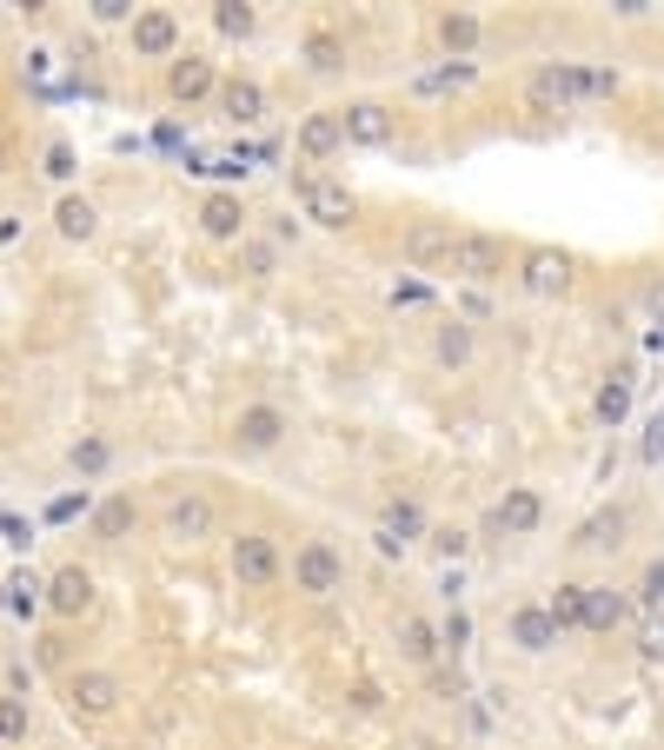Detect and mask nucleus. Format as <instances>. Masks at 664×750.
Wrapping results in <instances>:
<instances>
[{"label": "nucleus", "instance_id": "43", "mask_svg": "<svg viewBox=\"0 0 664 750\" xmlns=\"http://www.w3.org/2000/svg\"><path fill=\"white\" fill-rule=\"evenodd\" d=\"M0 538H7V545H33V525H27L20 512H7V518H0Z\"/></svg>", "mask_w": 664, "mask_h": 750}, {"label": "nucleus", "instance_id": "23", "mask_svg": "<svg viewBox=\"0 0 664 750\" xmlns=\"http://www.w3.org/2000/svg\"><path fill=\"white\" fill-rule=\"evenodd\" d=\"M619 538H625V512H619V505H612V512H599V518H585V525L572 532V545H579V552H605V545H619Z\"/></svg>", "mask_w": 664, "mask_h": 750}, {"label": "nucleus", "instance_id": "45", "mask_svg": "<svg viewBox=\"0 0 664 750\" xmlns=\"http://www.w3.org/2000/svg\"><path fill=\"white\" fill-rule=\"evenodd\" d=\"M426 299H432V292H426L419 279H406V286H392V306H426Z\"/></svg>", "mask_w": 664, "mask_h": 750}, {"label": "nucleus", "instance_id": "46", "mask_svg": "<svg viewBox=\"0 0 664 750\" xmlns=\"http://www.w3.org/2000/svg\"><path fill=\"white\" fill-rule=\"evenodd\" d=\"M639 651H645L652 665H664V625H645V638H639Z\"/></svg>", "mask_w": 664, "mask_h": 750}, {"label": "nucleus", "instance_id": "13", "mask_svg": "<svg viewBox=\"0 0 664 750\" xmlns=\"http://www.w3.org/2000/svg\"><path fill=\"white\" fill-rule=\"evenodd\" d=\"M286 439V412L279 405H246L239 419H233V445L239 452H273Z\"/></svg>", "mask_w": 664, "mask_h": 750}, {"label": "nucleus", "instance_id": "9", "mask_svg": "<svg viewBox=\"0 0 664 750\" xmlns=\"http://www.w3.org/2000/svg\"><path fill=\"white\" fill-rule=\"evenodd\" d=\"M213 525H219V512H213V499H206V492H180V499L166 505V538H180V545L213 538Z\"/></svg>", "mask_w": 664, "mask_h": 750}, {"label": "nucleus", "instance_id": "4", "mask_svg": "<svg viewBox=\"0 0 664 750\" xmlns=\"http://www.w3.org/2000/svg\"><path fill=\"white\" fill-rule=\"evenodd\" d=\"M525 100H532L539 113H565V106H579V100H585V66H572V60L539 66V73L525 80Z\"/></svg>", "mask_w": 664, "mask_h": 750}, {"label": "nucleus", "instance_id": "26", "mask_svg": "<svg viewBox=\"0 0 664 750\" xmlns=\"http://www.w3.org/2000/svg\"><path fill=\"white\" fill-rule=\"evenodd\" d=\"M40 605H47V578H33V572L20 565V572L7 578V612H20V618H33Z\"/></svg>", "mask_w": 664, "mask_h": 750}, {"label": "nucleus", "instance_id": "14", "mask_svg": "<svg viewBox=\"0 0 664 750\" xmlns=\"http://www.w3.org/2000/svg\"><path fill=\"white\" fill-rule=\"evenodd\" d=\"M492 525H499L505 538H532V532L545 525V499H539L532 485H512V492L499 499V512H492Z\"/></svg>", "mask_w": 664, "mask_h": 750}, {"label": "nucleus", "instance_id": "36", "mask_svg": "<svg viewBox=\"0 0 664 750\" xmlns=\"http://www.w3.org/2000/svg\"><path fill=\"white\" fill-rule=\"evenodd\" d=\"M27 738V698H0V744Z\"/></svg>", "mask_w": 664, "mask_h": 750}, {"label": "nucleus", "instance_id": "17", "mask_svg": "<svg viewBox=\"0 0 664 750\" xmlns=\"http://www.w3.org/2000/svg\"><path fill=\"white\" fill-rule=\"evenodd\" d=\"M559 638H565V631L552 625V612H545V605H519V612H512V645H519V651L545 658V651H552Z\"/></svg>", "mask_w": 664, "mask_h": 750}, {"label": "nucleus", "instance_id": "11", "mask_svg": "<svg viewBox=\"0 0 664 750\" xmlns=\"http://www.w3.org/2000/svg\"><path fill=\"white\" fill-rule=\"evenodd\" d=\"M47 612L86 618V612H93V572H86V565H60V572L47 578Z\"/></svg>", "mask_w": 664, "mask_h": 750}, {"label": "nucleus", "instance_id": "38", "mask_svg": "<svg viewBox=\"0 0 664 750\" xmlns=\"http://www.w3.org/2000/svg\"><path fill=\"white\" fill-rule=\"evenodd\" d=\"M86 505H93L86 492H67V499H53V505H47V518H53V525H67V518H80Z\"/></svg>", "mask_w": 664, "mask_h": 750}, {"label": "nucleus", "instance_id": "47", "mask_svg": "<svg viewBox=\"0 0 664 750\" xmlns=\"http://www.w3.org/2000/svg\"><path fill=\"white\" fill-rule=\"evenodd\" d=\"M126 13H133L126 0H93V20H126Z\"/></svg>", "mask_w": 664, "mask_h": 750}, {"label": "nucleus", "instance_id": "28", "mask_svg": "<svg viewBox=\"0 0 664 750\" xmlns=\"http://www.w3.org/2000/svg\"><path fill=\"white\" fill-rule=\"evenodd\" d=\"M592 405H599V419H605V425H625V412H632V379H625V372H619V379H605Z\"/></svg>", "mask_w": 664, "mask_h": 750}, {"label": "nucleus", "instance_id": "5", "mask_svg": "<svg viewBox=\"0 0 664 750\" xmlns=\"http://www.w3.org/2000/svg\"><path fill=\"white\" fill-rule=\"evenodd\" d=\"M505 239L499 233H459V246H452V273L459 279H472V286H492V279H505Z\"/></svg>", "mask_w": 664, "mask_h": 750}, {"label": "nucleus", "instance_id": "2", "mask_svg": "<svg viewBox=\"0 0 664 750\" xmlns=\"http://www.w3.org/2000/svg\"><path fill=\"white\" fill-rule=\"evenodd\" d=\"M293 592H306V598H333V592H346V558H339V545L306 538V545L293 552Z\"/></svg>", "mask_w": 664, "mask_h": 750}, {"label": "nucleus", "instance_id": "39", "mask_svg": "<svg viewBox=\"0 0 664 750\" xmlns=\"http://www.w3.org/2000/svg\"><path fill=\"white\" fill-rule=\"evenodd\" d=\"M432 552H439V558H466V552H472V538L446 525V532H432Z\"/></svg>", "mask_w": 664, "mask_h": 750}, {"label": "nucleus", "instance_id": "18", "mask_svg": "<svg viewBox=\"0 0 664 750\" xmlns=\"http://www.w3.org/2000/svg\"><path fill=\"white\" fill-rule=\"evenodd\" d=\"M219 113H226L233 126H253V120L266 113V93H259V80H246V73L219 80Z\"/></svg>", "mask_w": 664, "mask_h": 750}, {"label": "nucleus", "instance_id": "1", "mask_svg": "<svg viewBox=\"0 0 664 750\" xmlns=\"http://www.w3.org/2000/svg\"><path fill=\"white\" fill-rule=\"evenodd\" d=\"M293 186H299V213H306L313 226H326V233H346V226H353L359 199H353V186H346V179H319V173H293Z\"/></svg>", "mask_w": 664, "mask_h": 750}, {"label": "nucleus", "instance_id": "10", "mask_svg": "<svg viewBox=\"0 0 664 750\" xmlns=\"http://www.w3.org/2000/svg\"><path fill=\"white\" fill-rule=\"evenodd\" d=\"M525 292L532 299H565L572 292V259L565 253H552V246H539V253H525Z\"/></svg>", "mask_w": 664, "mask_h": 750}, {"label": "nucleus", "instance_id": "32", "mask_svg": "<svg viewBox=\"0 0 664 750\" xmlns=\"http://www.w3.org/2000/svg\"><path fill=\"white\" fill-rule=\"evenodd\" d=\"M213 27H219L226 40H246V33L259 27V13H253V7H239V0H219V7H213Z\"/></svg>", "mask_w": 664, "mask_h": 750}, {"label": "nucleus", "instance_id": "49", "mask_svg": "<svg viewBox=\"0 0 664 750\" xmlns=\"http://www.w3.org/2000/svg\"><path fill=\"white\" fill-rule=\"evenodd\" d=\"M658 312H664V286H658Z\"/></svg>", "mask_w": 664, "mask_h": 750}, {"label": "nucleus", "instance_id": "27", "mask_svg": "<svg viewBox=\"0 0 664 750\" xmlns=\"http://www.w3.org/2000/svg\"><path fill=\"white\" fill-rule=\"evenodd\" d=\"M545 612H552L559 631H585V585H559V592L545 598Z\"/></svg>", "mask_w": 664, "mask_h": 750}, {"label": "nucleus", "instance_id": "30", "mask_svg": "<svg viewBox=\"0 0 664 750\" xmlns=\"http://www.w3.org/2000/svg\"><path fill=\"white\" fill-rule=\"evenodd\" d=\"M306 66H313V73H339V66H346V40H339V33H313V40H306Z\"/></svg>", "mask_w": 664, "mask_h": 750}, {"label": "nucleus", "instance_id": "31", "mask_svg": "<svg viewBox=\"0 0 664 750\" xmlns=\"http://www.w3.org/2000/svg\"><path fill=\"white\" fill-rule=\"evenodd\" d=\"M133 518H140V512H133V499H106V505L93 512V532H100V538H126V532H133Z\"/></svg>", "mask_w": 664, "mask_h": 750}, {"label": "nucleus", "instance_id": "34", "mask_svg": "<svg viewBox=\"0 0 664 750\" xmlns=\"http://www.w3.org/2000/svg\"><path fill=\"white\" fill-rule=\"evenodd\" d=\"M106 459H113V445H106V439H80V445L67 452V465H73L80 479H93V472H106Z\"/></svg>", "mask_w": 664, "mask_h": 750}, {"label": "nucleus", "instance_id": "44", "mask_svg": "<svg viewBox=\"0 0 664 750\" xmlns=\"http://www.w3.org/2000/svg\"><path fill=\"white\" fill-rule=\"evenodd\" d=\"M645 465H664V412L645 425Z\"/></svg>", "mask_w": 664, "mask_h": 750}, {"label": "nucleus", "instance_id": "7", "mask_svg": "<svg viewBox=\"0 0 664 750\" xmlns=\"http://www.w3.org/2000/svg\"><path fill=\"white\" fill-rule=\"evenodd\" d=\"M133 53L140 60H180V20L166 7H140L133 13Z\"/></svg>", "mask_w": 664, "mask_h": 750}, {"label": "nucleus", "instance_id": "24", "mask_svg": "<svg viewBox=\"0 0 664 750\" xmlns=\"http://www.w3.org/2000/svg\"><path fill=\"white\" fill-rule=\"evenodd\" d=\"M399 651H406L412 665H432V658H439V625H426V618H399Z\"/></svg>", "mask_w": 664, "mask_h": 750}, {"label": "nucleus", "instance_id": "15", "mask_svg": "<svg viewBox=\"0 0 664 750\" xmlns=\"http://www.w3.org/2000/svg\"><path fill=\"white\" fill-rule=\"evenodd\" d=\"M339 120H346V140L353 146H386L392 140V113L379 100H353V106H339Z\"/></svg>", "mask_w": 664, "mask_h": 750}, {"label": "nucleus", "instance_id": "42", "mask_svg": "<svg viewBox=\"0 0 664 750\" xmlns=\"http://www.w3.org/2000/svg\"><path fill=\"white\" fill-rule=\"evenodd\" d=\"M466 638H472V618H466V612H452V618L439 625V645H452V651H459Z\"/></svg>", "mask_w": 664, "mask_h": 750}, {"label": "nucleus", "instance_id": "37", "mask_svg": "<svg viewBox=\"0 0 664 750\" xmlns=\"http://www.w3.org/2000/svg\"><path fill=\"white\" fill-rule=\"evenodd\" d=\"M619 93V73L612 66H585V100H612Z\"/></svg>", "mask_w": 664, "mask_h": 750}, {"label": "nucleus", "instance_id": "12", "mask_svg": "<svg viewBox=\"0 0 664 750\" xmlns=\"http://www.w3.org/2000/svg\"><path fill=\"white\" fill-rule=\"evenodd\" d=\"M166 93H173L180 106H193V100L219 93V73H213V60H200V53H180V60H166Z\"/></svg>", "mask_w": 664, "mask_h": 750}, {"label": "nucleus", "instance_id": "21", "mask_svg": "<svg viewBox=\"0 0 664 750\" xmlns=\"http://www.w3.org/2000/svg\"><path fill=\"white\" fill-rule=\"evenodd\" d=\"M379 532H392V538L412 552V545L426 538V512H419V499H392V505L379 512Z\"/></svg>", "mask_w": 664, "mask_h": 750}, {"label": "nucleus", "instance_id": "33", "mask_svg": "<svg viewBox=\"0 0 664 750\" xmlns=\"http://www.w3.org/2000/svg\"><path fill=\"white\" fill-rule=\"evenodd\" d=\"M239 266H246L253 279H273V273H279V246H273V239H239Z\"/></svg>", "mask_w": 664, "mask_h": 750}, {"label": "nucleus", "instance_id": "35", "mask_svg": "<svg viewBox=\"0 0 664 750\" xmlns=\"http://www.w3.org/2000/svg\"><path fill=\"white\" fill-rule=\"evenodd\" d=\"M472 73H479L472 60H452V66H439V73H426V80H419V93H446V86H466Z\"/></svg>", "mask_w": 664, "mask_h": 750}, {"label": "nucleus", "instance_id": "48", "mask_svg": "<svg viewBox=\"0 0 664 750\" xmlns=\"http://www.w3.org/2000/svg\"><path fill=\"white\" fill-rule=\"evenodd\" d=\"M0 612H7V585H0Z\"/></svg>", "mask_w": 664, "mask_h": 750}, {"label": "nucleus", "instance_id": "40", "mask_svg": "<svg viewBox=\"0 0 664 750\" xmlns=\"http://www.w3.org/2000/svg\"><path fill=\"white\" fill-rule=\"evenodd\" d=\"M639 598H645V605H664V558H652V565H645V578H639Z\"/></svg>", "mask_w": 664, "mask_h": 750}, {"label": "nucleus", "instance_id": "6", "mask_svg": "<svg viewBox=\"0 0 664 750\" xmlns=\"http://www.w3.org/2000/svg\"><path fill=\"white\" fill-rule=\"evenodd\" d=\"M120 698H126V691H120L113 671H93V665H86V671L67 678V711H73V718H113Z\"/></svg>", "mask_w": 664, "mask_h": 750}, {"label": "nucleus", "instance_id": "16", "mask_svg": "<svg viewBox=\"0 0 664 750\" xmlns=\"http://www.w3.org/2000/svg\"><path fill=\"white\" fill-rule=\"evenodd\" d=\"M339 146H346V120H339V106L299 120V160H326V153H339Z\"/></svg>", "mask_w": 664, "mask_h": 750}, {"label": "nucleus", "instance_id": "20", "mask_svg": "<svg viewBox=\"0 0 664 750\" xmlns=\"http://www.w3.org/2000/svg\"><path fill=\"white\" fill-rule=\"evenodd\" d=\"M625 592H612V585H585V631H619L625 625Z\"/></svg>", "mask_w": 664, "mask_h": 750}, {"label": "nucleus", "instance_id": "29", "mask_svg": "<svg viewBox=\"0 0 664 750\" xmlns=\"http://www.w3.org/2000/svg\"><path fill=\"white\" fill-rule=\"evenodd\" d=\"M439 47H446V53H472V47H479V20H472V13H446V20H439Z\"/></svg>", "mask_w": 664, "mask_h": 750}, {"label": "nucleus", "instance_id": "8", "mask_svg": "<svg viewBox=\"0 0 664 750\" xmlns=\"http://www.w3.org/2000/svg\"><path fill=\"white\" fill-rule=\"evenodd\" d=\"M452 246H459V233L446 226V219H419L412 233H406V259L419 266V273H452Z\"/></svg>", "mask_w": 664, "mask_h": 750}, {"label": "nucleus", "instance_id": "25", "mask_svg": "<svg viewBox=\"0 0 664 750\" xmlns=\"http://www.w3.org/2000/svg\"><path fill=\"white\" fill-rule=\"evenodd\" d=\"M432 359H439V366H466V359H472V326H466V319L439 326V332H432Z\"/></svg>", "mask_w": 664, "mask_h": 750}, {"label": "nucleus", "instance_id": "19", "mask_svg": "<svg viewBox=\"0 0 664 750\" xmlns=\"http://www.w3.org/2000/svg\"><path fill=\"white\" fill-rule=\"evenodd\" d=\"M200 226H206V239H239V233H246V206H239V193H206Z\"/></svg>", "mask_w": 664, "mask_h": 750}, {"label": "nucleus", "instance_id": "41", "mask_svg": "<svg viewBox=\"0 0 664 750\" xmlns=\"http://www.w3.org/2000/svg\"><path fill=\"white\" fill-rule=\"evenodd\" d=\"M47 173H53V179H73V146H67V140L47 146Z\"/></svg>", "mask_w": 664, "mask_h": 750}, {"label": "nucleus", "instance_id": "22", "mask_svg": "<svg viewBox=\"0 0 664 750\" xmlns=\"http://www.w3.org/2000/svg\"><path fill=\"white\" fill-rule=\"evenodd\" d=\"M53 226H60V239H93V233H100V213H93V199L67 193V199L53 206Z\"/></svg>", "mask_w": 664, "mask_h": 750}, {"label": "nucleus", "instance_id": "3", "mask_svg": "<svg viewBox=\"0 0 664 750\" xmlns=\"http://www.w3.org/2000/svg\"><path fill=\"white\" fill-rule=\"evenodd\" d=\"M226 558H233V578H239L246 592H266V585H279V572H286V558H279V545H273L266 532H239V538L226 545Z\"/></svg>", "mask_w": 664, "mask_h": 750}]
</instances>
